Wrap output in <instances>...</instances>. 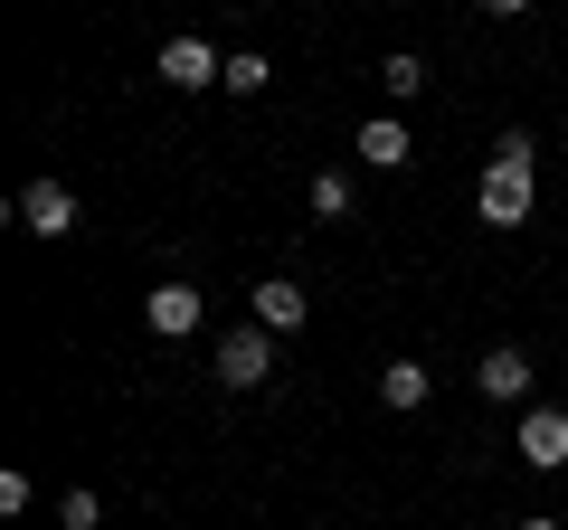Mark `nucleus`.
Masks as SVG:
<instances>
[{
	"mask_svg": "<svg viewBox=\"0 0 568 530\" xmlns=\"http://www.w3.org/2000/svg\"><path fill=\"white\" fill-rule=\"evenodd\" d=\"M142 323L162 332V342H190L200 332V285H152L142 294Z\"/></svg>",
	"mask_w": 568,
	"mask_h": 530,
	"instance_id": "nucleus-5",
	"label": "nucleus"
},
{
	"mask_svg": "<svg viewBox=\"0 0 568 530\" xmlns=\"http://www.w3.org/2000/svg\"><path fill=\"white\" fill-rule=\"evenodd\" d=\"M58 521H67V530H95V521H104V502H95V492H67Z\"/></svg>",
	"mask_w": 568,
	"mask_h": 530,
	"instance_id": "nucleus-14",
	"label": "nucleus"
},
{
	"mask_svg": "<svg viewBox=\"0 0 568 530\" xmlns=\"http://www.w3.org/2000/svg\"><path fill=\"white\" fill-rule=\"evenodd\" d=\"M521 465H530V473H559V465H568V417H559V408H530V417H521Z\"/></svg>",
	"mask_w": 568,
	"mask_h": 530,
	"instance_id": "nucleus-6",
	"label": "nucleus"
},
{
	"mask_svg": "<svg viewBox=\"0 0 568 530\" xmlns=\"http://www.w3.org/2000/svg\"><path fill=\"white\" fill-rule=\"evenodd\" d=\"M162 85H181V95H200V85H227V58L209 39H171L162 48Z\"/></svg>",
	"mask_w": 568,
	"mask_h": 530,
	"instance_id": "nucleus-3",
	"label": "nucleus"
},
{
	"mask_svg": "<svg viewBox=\"0 0 568 530\" xmlns=\"http://www.w3.org/2000/svg\"><path fill=\"white\" fill-rule=\"evenodd\" d=\"M342 208H351V181H342V171H323V181H313V218H342Z\"/></svg>",
	"mask_w": 568,
	"mask_h": 530,
	"instance_id": "nucleus-13",
	"label": "nucleus"
},
{
	"mask_svg": "<svg viewBox=\"0 0 568 530\" xmlns=\"http://www.w3.org/2000/svg\"><path fill=\"white\" fill-rule=\"evenodd\" d=\"M361 162H369V171H398V162H407V123H398V114H369V123H361Z\"/></svg>",
	"mask_w": 568,
	"mask_h": 530,
	"instance_id": "nucleus-9",
	"label": "nucleus"
},
{
	"mask_svg": "<svg viewBox=\"0 0 568 530\" xmlns=\"http://www.w3.org/2000/svg\"><path fill=\"white\" fill-rule=\"evenodd\" d=\"M474 388H484L493 408H511V398H530V360H521V350H484V369H474Z\"/></svg>",
	"mask_w": 568,
	"mask_h": 530,
	"instance_id": "nucleus-8",
	"label": "nucleus"
},
{
	"mask_svg": "<svg viewBox=\"0 0 568 530\" xmlns=\"http://www.w3.org/2000/svg\"><path fill=\"white\" fill-rule=\"evenodd\" d=\"M379 398H388V408H426V360H388L379 369Z\"/></svg>",
	"mask_w": 568,
	"mask_h": 530,
	"instance_id": "nucleus-10",
	"label": "nucleus"
},
{
	"mask_svg": "<svg viewBox=\"0 0 568 530\" xmlns=\"http://www.w3.org/2000/svg\"><path fill=\"white\" fill-rule=\"evenodd\" d=\"M20 227H29V237H77V190L29 181V190H20Z\"/></svg>",
	"mask_w": 568,
	"mask_h": 530,
	"instance_id": "nucleus-4",
	"label": "nucleus"
},
{
	"mask_svg": "<svg viewBox=\"0 0 568 530\" xmlns=\"http://www.w3.org/2000/svg\"><path fill=\"white\" fill-rule=\"evenodd\" d=\"M474 208H484V227H521L530 218V133H503V152H493Z\"/></svg>",
	"mask_w": 568,
	"mask_h": 530,
	"instance_id": "nucleus-1",
	"label": "nucleus"
},
{
	"mask_svg": "<svg viewBox=\"0 0 568 530\" xmlns=\"http://www.w3.org/2000/svg\"><path fill=\"white\" fill-rule=\"evenodd\" d=\"M379 85H388V95H398V104H407V95H417V85H426V58H407V48H398V58H388V67H379Z\"/></svg>",
	"mask_w": 568,
	"mask_h": 530,
	"instance_id": "nucleus-12",
	"label": "nucleus"
},
{
	"mask_svg": "<svg viewBox=\"0 0 568 530\" xmlns=\"http://www.w3.org/2000/svg\"><path fill=\"white\" fill-rule=\"evenodd\" d=\"M511 530H559V521H511Z\"/></svg>",
	"mask_w": 568,
	"mask_h": 530,
	"instance_id": "nucleus-15",
	"label": "nucleus"
},
{
	"mask_svg": "<svg viewBox=\"0 0 568 530\" xmlns=\"http://www.w3.org/2000/svg\"><path fill=\"white\" fill-rule=\"evenodd\" d=\"M246 304H256V332H304V285H294V275H265L256 294H246Z\"/></svg>",
	"mask_w": 568,
	"mask_h": 530,
	"instance_id": "nucleus-7",
	"label": "nucleus"
},
{
	"mask_svg": "<svg viewBox=\"0 0 568 530\" xmlns=\"http://www.w3.org/2000/svg\"><path fill=\"white\" fill-rule=\"evenodd\" d=\"M219 379L227 388H265V379H275V332H256V323L219 332Z\"/></svg>",
	"mask_w": 568,
	"mask_h": 530,
	"instance_id": "nucleus-2",
	"label": "nucleus"
},
{
	"mask_svg": "<svg viewBox=\"0 0 568 530\" xmlns=\"http://www.w3.org/2000/svg\"><path fill=\"white\" fill-rule=\"evenodd\" d=\"M265 77H275V67H265L256 48H237V58H227V95H265Z\"/></svg>",
	"mask_w": 568,
	"mask_h": 530,
	"instance_id": "nucleus-11",
	"label": "nucleus"
}]
</instances>
